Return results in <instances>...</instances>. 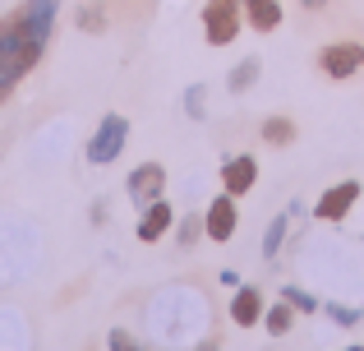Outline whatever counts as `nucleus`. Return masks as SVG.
I'll return each mask as SVG.
<instances>
[{
	"label": "nucleus",
	"instance_id": "1",
	"mask_svg": "<svg viewBox=\"0 0 364 351\" xmlns=\"http://www.w3.org/2000/svg\"><path fill=\"white\" fill-rule=\"evenodd\" d=\"M55 14H60V0H23L14 14L0 19V107L37 70L42 51L51 46Z\"/></svg>",
	"mask_w": 364,
	"mask_h": 351
},
{
	"label": "nucleus",
	"instance_id": "2",
	"mask_svg": "<svg viewBox=\"0 0 364 351\" xmlns=\"http://www.w3.org/2000/svg\"><path fill=\"white\" fill-rule=\"evenodd\" d=\"M124 139H129V120L124 116H102V125L92 130V139H88V148H83V157H88L92 167H107V162H116V157L124 153Z\"/></svg>",
	"mask_w": 364,
	"mask_h": 351
},
{
	"label": "nucleus",
	"instance_id": "3",
	"mask_svg": "<svg viewBox=\"0 0 364 351\" xmlns=\"http://www.w3.org/2000/svg\"><path fill=\"white\" fill-rule=\"evenodd\" d=\"M240 28H245L240 0H208V5H203V37L213 46H231Z\"/></svg>",
	"mask_w": 364,
	"mask_h": 351
},
{
	"label": "nucleus",
	"instance_id": "4",
	"mask_svg": "<svg viewBox=\"0 0 364 351\" xmlns=\"http://www.w3.org/2000/svg\"><path fill=\"white\" fill-rule=\"evenodd\" d=\"M235 222H240V213H235V194H217L213 204H208V213H203V231H208V241H217V245H226L235 236Z\"/></svg>",
	"mask_w": 364,
	"mask_h": 351
},
{
	"label": "nucleus",
	"instance_id": "5",
	"mask_svg": "<svg viewBox=\"0 0 364 351\" xmlns=\"http://www.w3.org/2000/svg\"><path fill=\"white\" fill-rule=\"evenodd\" d=\"M355 199H360V180H337V185L323 189V199L314 204V217H318V222H341V217L355 208Z\"/></svg>",
	"mask_w": 364,
	"mask_h": 351
},
{
	"label": "nucleus",
	"instance_id": "6",
	"mask_svg": "<svg viewBox=\"0 0 364 351\" xmlns=\"http://www.w3.org/2000/svg\"><path fill=\"white\" fill-rule=\"evenodd\" d=\"M318 65H323L328 79H350V74L364 65V46L360 42H332V46H323Z\"/></svg>",
	"mask_w": 364,
	"mask_h": 351
},
{
	"label": "nucleus",
	"instance_id": "7",
	"mask_svg": "<svg viewBox=\"0 0 364 351\" xmlns=\"http://www.w3.org/2000/svg\"><path fill=\"white\" fill-rule=\"evenodd\" d=\"M161 189H166V167L161 162H143L129 172V199L134 208H148L152 199H161Z\"/></svg>",
	"mask_w": 364,
	"mask_h": 351
},
{
	"label": "nucleus",
	"instance_id": "8",
	"mask_svg": "<svg viewBox=\"0 0 364 351\" xmlns=\"http://www.w3.org/2000/svg\"><path fill=\"white\" fill-rule=\"evenodd\" d=\"M258 185V162L254 157H226L222 162V189L226 194H249Z\"/></svg>",
	"mask_w": 364,
	"mask_h": 351
},
{
	"label": "nucleus",
	"instance_id": "9",
	"mask_svg": "<svg viewBox=\"0 0 364 351\" xmlns=\"http://www.w3.org/2000/svg\"><path fill=\"white\" fill-rule=\"evenodd\" d=\"M171 222H176V213H171V204H166V199H152V204L143 208V217H139V241H143V245L161 241Z\"/></svg>",
	"mask_w": 364,
	"mask_h": 351
},
{
	"label": "nucleus",
	"instance_id": "10",
	"mask_svg": "<svg viewBox=\"0 0 364 351\" xmlns=\"http://www.w3.org/2000/svg\"><path fill=\"white\" fill-rule=\"evenodd\" d=\"M240 9H245V23L258 28V33H272L282 23V0H240Z\"/></svg>",
	"mask_w": 364,
	"mask_h": 351
},
{
	"label": "nucleus",
	"instance_id": "11",
	"mask_svg": "<svg viewBox=\"0 0 364 351\" xmlns=\"http://www.w3.org/2000/svg\"><path fill=\"white\" fill-rule=\"evenodd\" d=\"M231 319L240 328H254L258 319H263V291H258V287H240V296L231 300Z\"/></svg>",
	"mask_w": 364,
	"mask_h": 351
},
{
	"label": "nucleus",
	"instance_id": "12",
	"mask_svg": "<svg viewBox=\"0 0 364 351\" xmlns=\"http://www.w3.org/2000/svg\"><path fill=\"white\" fill-rule=\"evenodd\" d=\"M258 74H263V61H258V56H249V61H240L231 74H226V88H231V93H245V88H254V83H258Z\"/></svg>",
	"mask_w": 364,
	"mask_h": 351
},
{
	"label": "nucleus",
	"instance_id": "13",
	"mask_svg": "<svg viewBox=\"0 0 364 351\" xmlns=\"http://www.w3.org/2000/svg\"><path fill=\"white\" fill-rule=\"evenodd\" d=\"M263 324H267V333H272V337H286V333H291V324H295V310L282 300V305L263 310Z\"/></svg>",
	"mask_w": 364,
	"mask_h": 351
},
{
	"label": "nucleus",
	"instance_id": "14",
	"mask_svg": "<svg viewBox=\"0 0 364 351\" xmlns=\"http://www.w3.org/2000/svg\"><path fill=\"white\" fill-rule=\"evenodd\" d=\"M286 226H291V217H272V226H267V236H263V259H277V250H282V241H286Z\"/></svg>",
	"mask_w": 364,
	"mask_h": 351
},
{
	"label": "nucleus",
	"instance_id": "15",
	"mask_svg": "<svg viewBox=\"0 0 364 351\" xmlns=\"http://www.w3.org/2000/svg\"><path fill=\"white\" fill-rule=\"evenodd\" d=\"M282 300L295 310V315H314V310H318V300H314L304 287H282Z\"/></svg>",
	"mask_w": 364,
	"mask_h": 351
},
{
	"label": "nucleus",
	"instance_id": "16",
	"mask_svg": "<svg viewBox=\"0 0 364 351\" xmlns=\"http://www.w3.org/2000/svg\"><path fill=\"white\" fill-rule=\"evenodd\" d=\"M263 139H267V144H291V139H295V125L286 116H272L263 125Z\"/></svg>",
	"mask_w": 364,
	"mask_h": 351
},
{
	"label": "nucleus",
	"instance_id": "17",
	"mask_svg": "<svg viewBox=\"0 0 364 351\" xmlns=\"http://www.w3.org/2000/svg\"><path fill=\"white\" fill-rule=\"evenodd\" d=\"M328 315H332V324L350 328V324H360V315H364V310H355V305H341V300H332V305H328Z\"/></svg>",
	"mask_w": 364,
	"mask_h": 351
},
{
	"label": "nucleus",
	"instance_id": "18",
	"mask_svg": "<svg viewBox=\"0 0 364 351\" xmlns=\"http://www.w3.org/2000/svg\"><path fill=\"white\" fill-rule=\"evenodd\" d=\"M185 111H189L194 120H203V83H194V88L185 93Z\"/></svg>",
	"mask_w": 364,
	"mask_h": 351
},
{
	"label": "nucleus",
	"instance_id": "19",
	"mask_svg": "<svg viewBox=\"0 0 364 351\" xmlns=\"http://www.w3.org/2000/svg\"><path fill=\"white\" fill-rule=\"evenodd\" d=\"M107 342H111V351H143V347L134 342L129 333H124V328H111V337H107Z\"/></svg>",
	"mask_w": 364,
	"mask_h": 351
},
{
	"label": "nucleus",
	"instance_id": "20",
	"mask_svg": "<svg viewBox=\"0 0 364 351\" xmlns=\"http://www.w3.org/2000/svg\"><path fill=\"white\" fill-rule=\"evenodd\" d=\"M194 241H198V222L185 217V222H180V245H194Z\"/></svg>",
	"mask_w": 364,
	"mask_h": 351
},
{
	"label": "nucleus",
	"instance_id": "21",
	"mask_svg": "<svg viewBox=\"0 0 364 351\" xmlns=\"http://www.w3.org/2000/svg\"><path fill=\"white\" fill-rule=\"evenodd\" d=\"M304 5H309V9H318V5H328V0H304Z\"/></svg>",
	"mask_w": 364,
	"mask_h": 351
},
{
	"label": "nucleus",
	"instance_id": "22",
	"mask_svg": "<svg viewBox=\"0 0 364 351\" xmlns=\"http://www.w3.org/2000/svg\"><path fill=\"white\" fill-rule=\"evenodd\" d=\"M198 351H217V342H203V347H198Z\"/></svg>",
	"mask_w": 364,
	"mask_h": 351
},
{
	"label": "nucleus",
	"instance_id": "23",
	"mask_svg": "<svg viewBox=\"0 0 364 351\" xmlns=\"http://www.w3.org/2000/svg\"><path fill=\"white\" fill-rule=\"evenodd\" d=\"M346 351H364V347H346Z\"/></svg>",
	"mask_w": 364,
	"mask_h": 351
}]
</instances>
